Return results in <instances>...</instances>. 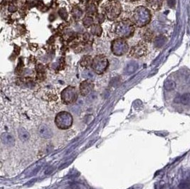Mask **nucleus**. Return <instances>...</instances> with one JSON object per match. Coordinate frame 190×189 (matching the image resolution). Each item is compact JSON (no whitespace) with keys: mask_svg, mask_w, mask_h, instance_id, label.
<instances>
[{"mask_svg":"<svg viewBox=\"0 0 190 189\" xmlns=\"http://www.w3.org/2000/svg\"><path fill=\"white\" fill-rule=\"evenodd\" d=\"M132 18L137 27H143L149 24L151 20V14L146 7H138L135 9Z\"/></svg>","mask_w":190,"mask_h":189,"instance_id":"f257e3e1","label":"nucleus"},{"mask_svg":"<svg viewBox=\"0 0 190 189\" xmlns=\"http://www.w3.org/2000/svg\"><path fill=\"white\" fill-rule=\"evenodd\" d=\"M74 123V118L71 113L62 111L57 114L55 117V124L57 127L62 130L69 129Z\"/></svg>","mask_w":190,"mask_h":189,"instance_id":"f03ea898","label":"nucleus"},{"mask_svg":"<svg viewBox=\"0 0 190 189\" xmlns=\"http://www.w3.org/2000/svg\"><path fill=\"white\" fill-rule=\"evenodd\" d=\"M116 33L123 38L131 36L135 32L134 25L130 20H123L116 26Z\"/></svg>","mask_w":190,"mask_h":189,"instance_id":"7ed1b4c3","label":"nucleus"},{"mask_svg":"<svg viewBox=\"0 0 190 189\" xmlns=\"http://www.w3.org/2000/svg\"><path fill=\"white\" fill-rule=\"evenodd\" d=\"M104 11L109 19H115L121 13V4L117 1L109 2L104 6Z\"/></svg>","mask_w":190,"mask_h":189,"instance_id":"20e7f679","label":"nucleus"},{"mask_svg":"<svg viewBox=\"0 0 190 189\" xmlns=\"http://www.w3.org/2000/svg\"><path fill=\"white\" fill-rule=\"evenodd\" d=\"M92 68L96 73L102 74L108 66V61L104 56H96L92 61Z\"/></svg>","mask_w":190,"mask_h":189,"instance_id":"39448f33","label":"nucleus"},{"mask_svg":"<svg viewBox=\"0 0 190 189\" xmlns=\"http://www.w3.org/2000/svg\"><path fill=\"white\" fill-rule=\"evenodd\" d=\"M61 100L66 105L72 104L78 99V92L75 87L69 86L65 88L61 94Z\"/></svg>","mask_w":190,"mask_h":189,"instance_id":"423d86ee","label":"nucleus"},{"mask_svg":"<svg viewBox=\"0 0 190 189\" xmlns=\"http://www.w3.org/2000/svg\"><path fill=\"white\" fill-rule=\"evenodd\" d=\"M111 49L116 56H122L128 51V45L126 41L123 39H116L112 42Z\"/></svg>","mask_w":190,"mask_h":189,"instance_id":"0eeeda50","label":"nucleus"},{"mask_svg":"<svg viewBox=\"0 0 190 189\" xmlns=\"http://www.w3.org/2000/svg\"><path fill=\"white\" fill-rule=\"evenodd\" d=\"M147 51V45L144 42H140L132 47L131 51V55L135 58H139L146 55Z\"/></svg>","mask_w":190,"mask_h":189,"instance_id":"6e6552de","label":"nucleus"},{"mask_svg":"<svg viewBox=\"0 0 190 189\" xmlns=\"http://www.w3.org/2000/svg\"><path fill=\"white\" fill-rule=\"evenodd\" d=\"M93 87H94V85L91 82L88 81H83L79 87L80 95H83V96H86L92 91Z\"/></svg>","mask_w":190,"mask_h":189,"instance_id":"1a4fd4ad","label":"nucleus"},{"mask_svg":"<svg viewBox=\"0 0 190 189\" xmlns=\"http://www.w3.org/2000/svg\"><path fill=\"white\" fill-rule=\"evenodd\" d=\"M163 0H147V4L151 9L158 11L162 5Z\"/></svg>","mask_w":190,"mask_h":189,"instance_id":"9d476101","label":"nucleus"},{"mask_svg":"<svg viewBox=\"0 0 190 189\" xmlns=\"http://www.w3.org/2000/svg\"><path fill=\"white\" fill-rule=\"evenodd\" d=\"M137 68H138V64H137L136 62L132 61L126 66L125 72H126L127 74H131L132 73V72H134Z\"/></svg>","mask_w":190,"mask_h":189,"instance_id":"9b49d317","label":"nucleus"},{"mask_svg":"<svg viewBox=\"0 0 190 189\" xmlns=\"http://www.w3.org/2000/svg\"><path fill=\"white\" fill-rule=\"evenodd\" d=\"M167 41V38L165 36H158L157 37L155 38L154 41V44L156 48H161L165 44Z\"/></svg>","mask_w":190,"mask_h":189,"instance_id":"f8f14e48","label":"nucleus"},{"mask_svg":"<svg viewBox=\"0 0 190 189\" xmlns=\"http://www.w3.org/2000/svg\"><path fill=\"white\" fill-rule=\"evenodd\" d=\"M91 33L94 35L100 36L101 33H102V28H101L100 26L98 24H94L91 27Z\"/></svg>","mask_w":190,"mask_h":189,"instance_id":"ddd939ff","label":"nucleus"},{"mask_svg":"<svg viewBox=\"0 0 190 189\" xmlns=\"http://www.w3.org/2000/svg\"><path fill=\"white\" fill-rule=\"evenodd\" d=\"M143 38L145 41L150 42L153 38V33L150 29H147L145 31L144 34H143Z\"/></svg>","mask_w":190,"mask_h":189,"instance_id":"4468645a","label":"nucleus"},{"mask_svg":"<svg viewBox=\"0 0 190 189\" xmlns=\"http://www.w3.org/2000/svg\"><path fill=\"white\" fill-rule=\"evenodd\" d=\"M176 87V83L172 80H167L165 82V87L167 90H172Z\"/></svg>","mask_w":190,"mask_h":189,"instance_id":"2eb2a0df","label":"nucleus"},{"mask_svg":"<svg viewBox=\"0 0 190 189\" xmlns=\"http://www.w3.org/2000/svg\"><path fill=\"white\" fill-rule=\"evenodd\" d=\"M72 14L73 16H74V17L75 18V19H80L83 15V12L79 7H75V8H74L72 10Z\"/></svg>","mask_w":190,"mask_h":189,"instance_id":"dca6fc26","label":"nucleus"},{"mask_svg":"<svg viewBox=\"0 0 190 189\" xmlns=\"http://www.w3.org/2000/svg\"><path fill=\"white\" fill-rule=\"evenodd\" d=\"M91 61V58L90 56H85L83 57V58L81 59V61H80V65H81L83 67H87L88 65L90 64Z\"/></svg>","mask_w":190,"mask_h":189,"instance_id":"f3484780","label":"nucleus"},{"mask_svg":"<svg viewBox=\"0 0 190 189\" xmlns=\"http://www.w3.org/2000/svg\"><path fill=\"white\" fill-rule=\"evenodd\" d=\"M86 12L88 14H93L96 12V7L95 4L93 3H89L86 7Z\"/></svg>","mask_w":190,"mask_h":189,"instance_id":"a211bd4d","label":"nucleus"},{"mask_svg":"<svg viewBox=\"0 0 190 189\" xmlns=\"http://www.w3.org/2000/svg\"><path fill=\"white\" fill-rule=\"evenodd\" d=\"M83 25H84L85 27H90V26L93 24V19L91 17H86L83 19Z\"/></svg>","mask_w":190,"mask_h":189,"instance_id":"6ab92c4d","label":"nucleus"},{"mask_svg":"<svg viewBox=\"0 0 190 189\" xmlns=\"http://www.w3.org/2000/svg\"><path fill=\"white\" fill-rule=\"evenodd\" d=\"M180 99H181L182 102L183 103V104L187 105V104H188L190 101V95H189V94H188V93H185V94L182 95Z\"/></svg>","mask_w":190,"mask_h":189,"instance_id":"aec40b11","label":"nucleus"},{"mask_svg":"<svg viewBox=\"0 0 190 189\" xmlns=\"http://www.w3.org/2000/svg\"><path fill=\"white\" fill-rule=\"evenodd\" d=\"M83 76L85 78L91 79L93 77V74L89 70H85V71L83 72Z\"/></svg>","mask_w":190,"mask_h":189,"instance_id":"412c9836","label":"nucleus"},{"mask_svg":"<svg viewBox=\"0 0 190 189\" xmlns=\"http://www.w3.org/2000/svg\"><path fill=\"white\" fill-rule=\"evenodd\" d=\"M59 15L61 17L62 19H66L68 17V13L66 12V10L65 9H61L59 10Z\"/></svg>","mask_w":190,"mask_h":189,"instance_id":"4be33fe9","label":"nucleus"},{"mask_svg":"<svg viewBox=\"0 0 190 189\" xmlns=\"http://www.w3.org/2000/svg\"><path fill=\"white\" fill-rule=\"evenodd\" d=\"M167 4L169 6L172 7L175 5V0H167Z\"/></svg>","mask_w":190,"mask_h":189,"instance_id":"5701e85b","label":"nucleus"},{"mask_svg":"<svg viewBox=\"0 0 190 189\" xmlns=\"http://www.w3.org/2000/svg\"><path fill=\"white\" fill-rule=\"evenodd\" d=\"M9 9V11H10V12H14V11H15V9H16V8H15V7H10Z\"/></svg>","mask_w":190,"mask_h":189,"instance_id":"b1692460","label":"nucleus"},{"mask_svg":"<svg viewBox=\"0 0 190 189\" xmlns=\"http://www.w3.org/2000/svg\"><path fill=\"white\" fill-rule=\"evenodd\" d=\"M187 82L190 84V76H189L188 77H187Z\"/></svg>","mask_w":190,"mask_h":189,"instance_id":"393cba45","label":"nucleus"},{"mask_svg":"<svg viewBox=\"0 0 190 189\" xmlns=\"http://www.w3.org/2000/svg\"><path fill=\"white\" fill-rule=\"evenodd\" d=\"M127 1H131V2H135V1H137V0H127Z\"/></svg>","mask_w":190,"mask_h":189,"instance_id":"a878e982","label":"nucleus"},{"mask_svg":"<svg viewBox=\"0 0 190 189\" xmlns=\"http://www.w3.org/2000/svg\"><path fill=\"white\" fill-rule=\"evenodd\" d=\"M80 1H81V2H87V1H88V0H80Z\"/></svg>","mask_w":190,"mask_h":189,"instance_id":"bb28decb","label":"nucleus"},{"mask_svg":"<svg viewBox=\"0 0 190 189\" xmlns=\"http://www.w3.org/2000/svg\"><path fill=\"white\" fill-rule=\"evenodd\" d=\"M97 1H98V2H100V1H101V0H97Z\"/></svg>","mask_w":190,"mask_h":189,"instance_id":"cd10ccee","label":"nucleus"}]
</instances>
